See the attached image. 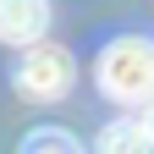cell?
<instances>
[{
	"label": "cell",
	"instance_id": "5",
	"mask_svg": "<svg viewBox=\"0 0 154 154\" xmlns=\"http://www.w3.org/2000/svg\"><path fill=\"white\" fill-rule=\"evenodd\" d=\"M17 154H83V143L72 138V132L61 127H33L22 143H17Z\"/></svg>",
	"mask_w": 154,
	"mask_h": 154
},
{
	"label": "cell",
	"instance_id": "1",
	"mask_svg": "<svg viewBox=\"0 0 154 154\" xmlns=\"http://www.w3.org/2000/svg\"><path fill=\"white\" fill-rule=\"evenodd\" d=\"M99 88L116 105H149L154 99V44L149 38H116L99 55Z\"/></svg>",
	"mask_w": 154,
	"mask_h": 154
},
{
	"label": "cell",
	"instance_id": "2",
	"mask_svg": "<svg viewBox=\"0 0 154 154\" xmlns=\"http://www.w3.org/2000/svg\"><path fill=\"white\" fill-rule=\"evenodd\" d=\"M17 94H28V99H61L72 88V55L61 44H22V61H17Z\"/></svg>",
	"mask_w": 154,
	"mask_h": 154
},
{
	"label": "cell",
	"instance_id": "4",
	"mask_svg": "<svg viewBox=\"0 0 154 154\" xmlns=\"http://www.w3.org/2000/svg\"><path fill=\"white\" fill-rule=\"evenodd\" d=\"M99 154H154V138L143 121H116L99 138Z\"/></svg>",
	"mask_w": 154,
	"mask_h": 154
},
{
	"label": "cell",
	"instance_id": "6",
	"mask_svg": "<svg viewBox=\"0 0 154 154\" xmlns=\"http://www.w3.org/2000/svg\"><path fill=\"white\" fill-rule=\"evenodd\" d=\"M143 127H149V138H154V99H149V116H143Z\"/></svg>",
	"mask_w": 154,
	"mask_h": 154
},
{
	"label": "cell",
	"instance_id": "3",
	"mask_svg": "<svg viewBox=\"0 0 154 154\" xmlns=\"http://www.w3.org/2000/svg\"><path fill=\"white\" fill-rule=\"evenodd\" d=\"M50 28V0H0V38L6 44H38Z\"/></svg>",
	"mask_w": 154,
	"mask_h": 154
}]
</instances>
